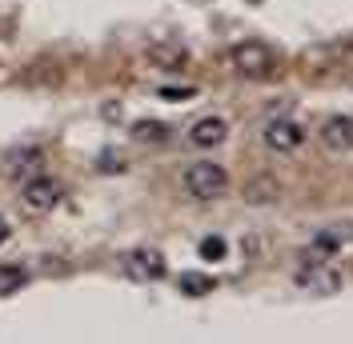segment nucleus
Returning a JSON list of instances; mask_svg holds the SVG:
<instances>
[{
    "mask_svg": "<svg viewBox=\"0 0 353 344\" xmlns=\"http://www.w3.org/2000/svg\"><path fill=\"white\" fill-rule=\"evenodd\" d=\"M301 144H305V129H301L297 120L277 116V120H269V125H265V149L289 156V152H297Z\"/></svg>",
    "mask_w": 353,
    "mask_h": 344,
    "instance_id": "obj_5",
    "label": "nucleus"
},
{
    "mask_svg": "<svg viewBox=\"0 0 353 344\" xmlns=\"http://www.w3.org/2000/svg\"><path fill=\"white\" fill-rule=\"evenodd\" d=\"M245 196H249V200H273V196H277L273 176H253V180L245 184Z\"/></svg>",
    "mask_w": 353,
    "mask_h": 344,
    "instance_id": "obj_12",
    "label": "nucleus"
},
{
    "mask_svg": "<svg viewBox=\"0 0 353 344\" xmlns=\"http://www.w3.org/2000/svg\"><path fill=\"white\" fill-rule=\"evenodd\" d=\"M132 140H141V144H165L169 129L161 120H141V125H132Z\"/></svg>",
    "mask_w": 353,
    "mask_h": 344,
    "instance_id": "obj_10",
    "label": "nucleus"
},
{
    "mask_svg": "<svg viewBox=\"0 0 353 344\" xmlns=\"http://www.w3.org/2000/svg\"><path fill=\"white\" fill-rule=\"evenodd\" d=\"M21 200L28 213H52L61 200H65V189H61V180H52V176H32V180H24L21 184Z\"/></svg>",
    "mask_w": 353,
    "mask_h": 344,
    "instance_id": "obj_3",
    "label": "nucleus"
},
{
    "mask_svg": "<svg viewBox=\"0 0 353 344\" xmlns=\"http://www.w3.org/2000/svg\"><path fill=\"white\" fill-rule=\"evenodd\" d=\"M321 144L330 152H353V116H330L321 125Z\"/></svg>",
    "mask_w": 353,
    "mask_h": 344,
    "instance_id": "obj_8",
    "label": "nucleus"
},
{
    "mask_svg": "<svg viewBox=\"0 0 353 344\" xmlns=\"http://www.w3.org/2000/svg\"><path fill=\"white\" fill-rule=\"evenodd\" d=\"M149 61H153V65H165V68H181L189 56H185L181 48H153V52H149Z\"/></svg>",
    "mask_w": 353,
    "mask_h": 344,
    "instance_id": "obj_13",
    "label": "nucleus"
},
{
    "mask_svg": "<svg viewBox=\"0 0 353 344\" xmlns=\"http://www.w3.org/2000/svg\"><path fill=\"white\" fill-rule=\"evenodd\" d=\"M8 237V220H0V240Z\"/></svg>",
    "mask_w": 353,
    "mask_h": 344,
    "instance_id": "obj_16",
    "label": "nucleus"
},
{
    "mask_svg": "<svg viewBox=\"0 0 353 344\" xmlns=\"http://www.w3.org/2000/svg\"><path fill=\"white\" fill-rule=\"evenodd\" d=\"M41 169H44V152L41 149H12L4 160H0L4 180H12V184H24V180L41 176Z\"/></svg>",
    "mask_w": 353,
    "mask_h": 344,
    "instance_id": "obj_4",
    "label": "nucleus"
},
{
    "mask_svg": "<svg viewBox=\"0 0 353 344\" xmlns=\"http://www.w3.org/2000/svg\"><path fill=\"white\" fill-rule=\"evenodd\" d=\"M229 61H233V68H237V76H245V80H265V76L277 68L273 48H269V44H261V41H241V44H233Z\"/></svg>",
    "mask_w": 353,
    "mask_h": 344,
    "instance_id": "obj_2",
    "label": "nucleus"
},
{
    "mask_svg": "<svg viewBox=\"0 0 353 344\" xmlns=\"http://www.w3.org/2000/svg\"><path fill=\"white\" fill-rule=\"evenodd\" d=\"M225 136H229V125L221 116H201L189 129V144L193 149H217V144H225Z\"/></svg>",
    "mask_w": 353,
    "mask_h": 344,
    "instance_id": "obj_7",
    "label": "nucleus"
},
{
    "mask_svg": "<svg viewBox=\"0 0 353 344\" xmlns=\"http://www.w3.org/2000/svg\"><path fill=\"white\" fill-rule=\"evenodd\" d=\"M125 272H129L132 280H161L165 272H169V264H165V257H161V248H132L129 257H125Z\"/></svg>",
    "mask_w": 353,
    "mask_h": 344,
    "instance_id": "obj_6",
    "label": "nucleus"
},
{
    "mask_svg": "<svg viewBox=\"0 0 353 344\" xmlns=\"http://www.w3.org/2000/svg\"><path fill=\"white\" fill-rule=\"evenodd\" d=\"M181 184L193 200H217V196L229 193V172L221 169L217 160H197V164L185 169Z\"/></svg>",
    "mask_w": 353,
    "mask_h": 344,
    "instance_id": "obj_1",
    "label": "nucleus"
},
{
    "mask_svg": "<svg viewBox=\"0 0 353 344\" xmlns=\"http://www.w3.org/2000/svg\"><path fill=\"white\" fill-rule=\"evenodd\" d=\"M341 252V233H321V237H313V244L305 248V264H321V260H330Z\"/></svg>",
    "mask_w": 353,
    "mask_h": 344,
    "instance_id": "obj_9",
    "label": "nucleus"
},
{
    "mask_svg": "<svg viewBox=\"0 0 353 344\" xmlns=\"http://www.w3.org/2000/svg\"><path fill=\"white\" fill-rule=\"evenodd\" d=\"M24 280H28V272H24L21 264H0V297L24 288Z\"/></svg>",
    "mask_w": 353,
    "mask_h": 344,
    "instance_id": "obj_11",
    "label": "nucleus"
},
{
    "mask_svg": "<svg viewBox=\"0 0 353 344\" xmlns=\"http://www.w3.org/2000/svg\"><path fill=\"white\" fill-rule=\"evenodd\" d=\"M181 288H185V292H209L213 280H181Z\"/></svg>",
    "mask_w": 353,
    "mask_h": 344,
    "instance_id": "obj_15",
    "label": "nucleus"
},
{
    "mask_svg": "<svg viewBox=\"0 0 353 344\" xmlns=\"http://www.w3.org/2000/svg\"><path fill=\"white\" fill-rule=\"evenodd\" d=\"M201 257H205V260H221V257H225V240H221V237L201 240Z\"/></svg>",
    "mask_w": 353,
    "mask_h": 344,
    "instance_id": "obj_14",
    "label": "nucleus"
}]
</instances>
